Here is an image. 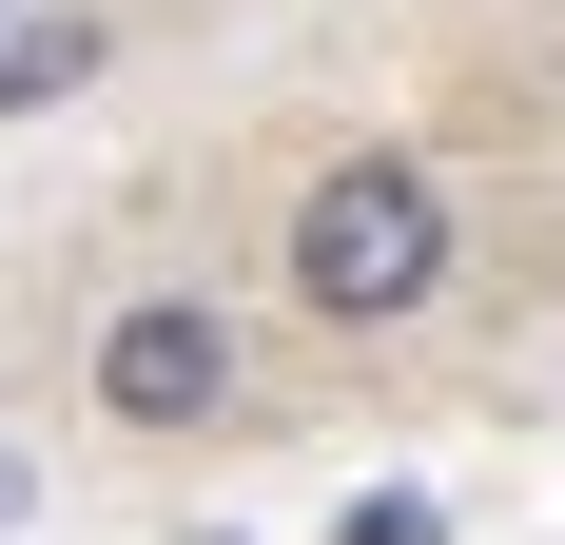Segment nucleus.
I'll list each match as a JSON object with an SVG mask.
<instances>
[{
	"label": "nucleus",
	"mask_w": 565,
	"mask_h": 545,
	"mask_svg": "<svg viewBox=\"0 0 565 545\" xmlns=\"http://www.w3.org/2000/svg\"><path fill=\"white\" fill-rule=\"evenodd\" d=\"M332 545H449V506H429V488H371V506H351Z\"/></svg>",
	"instance_id": "7ed1b4c3"
},
{
	"label": "nucleus",
	"mask_w": 565,
	"mask_h": 545,
	"mask_svg": "<svg viewBox=\"0 0 565 545\" xmlns=\"http://www.w3.org/2000/svg\"><path fill=\"white\" fill-rule=\"evenodd\" d=\"M274 292L312 331H409L429 292H449V175L391 157V137H351V157L292 175V215H274Z\"/></svg>",
	"instance_id": "f257e3e1"
},
{
	"label": "nucleus",
	"mask_w": 565,
	"mask_h": 545,
	"mask_svg": "<svg viewBox=\"0 0 565 545\" xmlns=\"http://www.w3.org/2000/svg\"><path fill=\"white\" fill-rule=\"evenodd\" d=\"M215 409H234V312L195 292V272L117 292V312H98V429L117 448H195Z\"/></svg>",
	"instance_id": "f03ea898"
},
{
	"label": "nucleus",
	"mask_w": 565,
	"mask_h": 545,
	"mask_svg": "<svg viewBox=\"0 0 565 545\" xmlns=\"http://www.w3.org/2000/svg\"><path fill=\"white\" fill-rule=\"evenodd\" d=\"M78 78V20H40V40H0V98H58Z\"/></svg>",
	"instance_id": "20e7f679"
}]
</instances>
